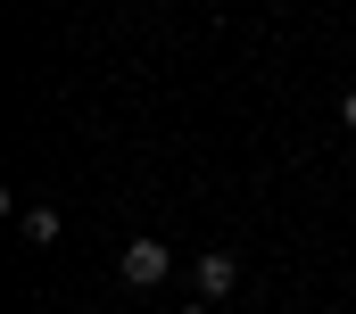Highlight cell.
Masks as SVG:
<instances>
[{"label":"cell","mask_w":356,"mask_h":314,"mask_svg":"<svg viewBox=\"0 0 356 314\" xmlns=\"http://www.w3.org/2000/svg\"><path fill=\"white\" fill-rule=\"evenodd\" d=\"M116 273H124V290H158V281L175 273V248H166V240H124V248H116Z\"/></svg>","instance_id":"obj_1"},{"label":"cell","mask_w":356,"mask_h":314,"mask_svg":"<svg viewBox=\"0 0 356 314\" xmlns=\"http://www.w3.org/2000/svg\"><path fill=\"white\" fill-rule=\"evenodd\" d=\"M191 281H199V306H224V298L241 290V256H232V248H199Z\"/></svg>","instance_id":"obj_2"},{"label":"cell","mask_w":356,"mask_h":314,"mask_svg":"<svg viewBox=\"0 0 356 314\" xmlns=\"http://www.w3.org/2000/svg\"><path fill=\"white\" fill-rule=\"evenodd\" d=\"M17 232L33 240V248H58V232H67V215H58V207H17Z\"/></svg>","instance_id":"obj_3"},{"label":"cell","mask_w":356,"mask_h":314,"mask_svg":"<svg viewBox=\"0 0 356 314\" xmlns=\"http://www.w3.org/2000/svg\"><path fill=\"white\" fill-rule=\"evenodd\" d=\"M340 124H348V133H356V91H340Z\"/></svg>","instance_id":"obj_4"},{"label":"cell","mask_w":356,"mask_h":314,"mask_svg":"<svg viewBox=\"0 0 356 314\" xmlns=\"http://www.w3.org/2000/svg\"><path fill=\"white\" fill-rule=\"evenodd\" d=\"M182 314H216V306H182Z\"/></svg>","instance_id":"obj_5"}]
</instances>
